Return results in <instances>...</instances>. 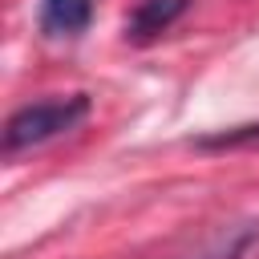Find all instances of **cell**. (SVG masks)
I'll return each instance as SVG.
<instances>
[{"label":"cell","instance_id":"7a4b0ae2","mask_svg":"<svg viewBox=\"0 0 259 259\" xmlns=\"http://www.w3.org/2000/svg\"><path fill=\"white\" fill-rule=\"evenodd\" d=\"M255 243H259V219H231L210 227L194 247H186L174 259H247Z\"/></svg>","mask_w":259,"mask_h":259},{"label":"cell","instance_id":"277c9868","mask_svg":"<svg viewBox=\"0 0 259 259\" xmlns=\"http://www.w3.org/2000/svg\"><path fill=\"white\" fill-rule=\"evenodd\" d=\"M93 20V0H40V28L49 36H77Z\"/></svg>","mask_w":259,"mask_h":259},{"label":"cell","instance_id":"5b68a950","mask_svg":"<svg viewBox=\"0 0 259 259\" xmlns=\"http://www.w3.org/2000/svg\"><path fill=\"white\" fill-rule=\"evenodd\" d=\"M198 150H251L259 146V121H247V125H231V130H219V134H202L194 138Z\"/></svg>","mask_w":259,"mask_h":259},{"label":"cell","instance_id":"6da1fadb","mask_svg":"<svg viewBox=\"0 0 259 259\" xmlns=\"http://www.w3.org/2000/svg\"><path fill=\"white\" fill-rule=\"evenodd\" d=\"M89 113V97L85 93H69V97H45L32 105H20L8 121H4V154H20L32 146H45L61 134H69L77 121H85Z\"/></svg>","mask_w":259,"mask_h":259},{"label":"cell","instance_id":"3957f363","mask_svg":"<svg viewBox=\"0 0 259 259\" xmlns=\"http://www.w3.org/2000/svg\"><path fill=\"white\" fill-rule=\"evenodd\" d=\"M190 0H138L134 12L125 16V36L130 40H150L158 36L162 28H170L182 12H186Z\"/></svg>","mask_w":259,"mask_h":259}]
</instances>
